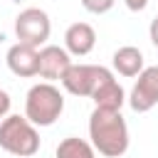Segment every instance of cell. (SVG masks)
I'll return each instance as SVG.
<instances>
[{
  "instance_id": "obj_5",
  "label": "cell",
  "mask_w": 158,
  "mask_h": 158,
  "mask_svg": "<svg viewBox=\"0 0 158 158\" xmlns=\"http://www.w3.org/2000/svg\"><path fill=\"white\" fill-rule=\"evenodd\" d=\"M106 77H111V72L101 64H69L59 81L74 96H91Z\"/></svg>"
},
{
  "instance_id": "obj_10",
  "label": "cell",
  "mask_w": 158,
  "mask_h": 158,
  "mask_svg": "<svg viewBox=\"0 0 158 158\" xmlns=\"http://www.w3.org/2000/svg\"><path fill=\"white\" fill-rule=\"evenodd\" d=\"M91 99H94V109H104V111H121V106H123V101H126V94H123V89H121V84L114 79V74L111 77H106L99 86H96V91L91 94Z\"/></svg>"
},
{
  "instance_id": "obj_1",
  "label": "cell",
  "mask_w": 158,
  "mask_h": 158,
  "mask_svg": "<svg viewBox=\"0 0 158 158\" xmlns=\"http://www.w3.org/2000/svg\"><path fill=\"white\" fill-rule=\"evenodd\" d=\"M89 138L94 151L106 158H118L128 151V126L121 111L94 109L89 116Z\"/></svg>"
},
{
  "instance_id": "obj_13",
  "label": "cell",
  "mask_w": 158,
  "mask_h": 158,
  "mask_svg": "<svg viewBox=\"0 0 158 158\" xmlns=\"http://www.w3.org/2000/svg\"><path fill=\"white\" fill-rule=\"evenodd\" d=\"M114 2H116V0H81L84 10L91 12V15H104V12H109V10L114 7Z\"/></svg>"
},
{
  "instance_id": "obj_8",
  "label": "cell",
  "mask_w": 158,
  "mask_h": 158,
  "mask_svg": "<svg viewBox=\"0 0 158 158\" xmlns=\"http://www.w3.org/2000/svg\"><path fill=\"white\" fill-rule=\"evenodd\" d=\"M72 64V54L64 47L57 44H44L40 49V77L44 79H62V74L67 72V67Z\"/></svg>"
},
{
  "instance_id": "obj_4",
  "label": "cell",
  "mask_w": 158,
  "mask_h": 158,
  "mask_svg": "<svg viewBox=\"0 0 158 158\" xmlns=\"http://www.w3.org/2000/svg\"><path fill=\"white\" fill-rule=\"evenodd\" d=\"M49 32H52V22L42 7H27L15 17V35L20 44L37 49L49 40Z\"/></svg>"
},
{
  "instance_id": "obj_6",
  "label": "cell",
  "mask_w": 158,
  "mask_h": 158,
  "mask_svg": "<svg viewBox=\"0 0 158 158\" xmlns=\"http://www.w3.org/2000/svg\"><path fill=\"white\" fill-rule=\"evenodd\" d=\"M156 104H158V67H143L128 94V106L136 114H146Z\"/></svg>"
},
{
  "instance_id": "obj_2",
  "label": "cell",
  "mask_w": 158,
  "mask_h": 158,
  "mask_svg": "<svg viewBox=\"0 0 158 158\" xmlns=\"http://www.w3.org/2000/svg\"><path fill=\"white\" fill-rule=\"evenodd\" d=\"M64 111V96L62 91L49 84H35L25 96V118L32 126H52Z\"/></svg>"
},
{
  "instance_id": "obj_11",
  "label": "cell",
  "mask_w": 158,
  "mask_h": 158,
  "mask_svg": "<svg viewBox=\"0 0 158 158\" xmlns=\"http://www.w3.org/2000/svg\"><path fill=\"white\" fill-rule=\"evenodd\" d=\"M111 64L121 77H138L143 72V52L133 44L118 47L111 57Z\"/></svg>"
},
{
  "instance_id": "obj_12",
  "label": "cell",
  "mask_w": 158,
  "mask_h": 158,
  "mask_svg": "<svg viewBox=\"0 0 158 158\" xmlns=\"http://www.w3.org/2000/svg\"><path fill=\"white\" fill-rule=\"evenodd\" d=\"M54 156L57 158H96V151L89 141L77 138V136H67L64 141H59Z\"/></svg>"
},
{
  "instance_id": "obj_9",
  "label": "cell",
  "mask_w": 158,
  "mask_h": 158,
  "mask_svg": "<svg viewBox=\"0 0 158 158\" xmlns=\"http://www.w3.org/2000/svg\"><path fill=\"white\" fill-rule=\"evenodd\" d=\"M96 44V32L89 22H74L64 32V49L74 57H86Z\"/></svg>"
},
{
  "instance_id": "obj_3",
  "label": "cell",
  "mask_w": 158,
  "mask_h": 158,
  "mask_svg": "<svg viewBox=\"0 0 158 158\" xmlns=\"http://www.w3.org/2000/svg\"><path fill=\"white\" fill-rule=\"evenodd\" d=\"M0 148L17 158H30L40 151V133L20 114H7L0 121Z\"/></svg>"
},
{
  "instance_id": "obj_16",
  "label": "cell",
  "mask_w": 158,
  "mask_h": 158,
  "mask_svg": "<svg viewBox=\"0 0 158 158\" xmlns=\"http://www.w3.org/2000/svg\"><path fill=\"white\" fill-rule=\"evenodd\" d=\"M148 35H151V42L158 47V17L151 20V27H148Z\"/></svg>"
},
{
  "instance_id": "obj_15",
  "label": "cell",
  "mask_w": 158,
  "mask_h": 158,
  "mask_svg": "<svg viewBox=\"0 0 158 158\" xmlns=\"http://www.w3.org/2000/svg\"><path fill=\"white\" fill-rule=\"evenodd\" d=\"M126 2V7L131 10V12H141V10H146V5H148V0H123Z\"/></svg>"
},
{
  "instance_id": "obj_14",
  "label": "cell",
  "mask_w": 158,
  "mask_h": 158,
  "mask_svg": "<svg viewBox=\"0 0 158 158\" xmlns=\"http://www.w3.org/2000/svg\"><path fill=\"white\" fill-rule=\"evenodd\" d=\"M10 114V94L5 89H0V121Z\"/></svg>"
},
{
  "instance_id": "obj_7",
  "label": "cell",
  "mask_w": 158,
  "mask_h": 158,
  "mask_svg": "<svg viewBox=\"0 0 158 158\" xmlns=\"http://www.w3.org/2000/svg\"><path fill=\"white\" fill-rule=\"evenodd\" d=\"M5 62H7V69L15 77H37V72H40V49L17 42L7 49Z\"/></svg>"
}]
</instances>
